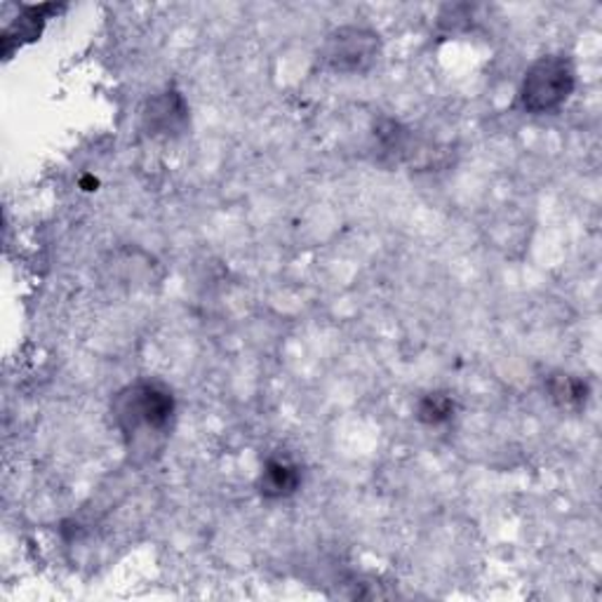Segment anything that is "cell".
I'll return each instance as SVG.
<instances>
[{"label":"cell","mask_w":602,"mask_h":602,"mask_svg":"<svg viewBox=\"0 0 602 602\" xmlns=\"http://www.w3.org/2000/svg\"><path fill=\"white\" fill-rule=\"evenodd\" d=\"M546 389L553 398V403L565 408V410L586 408V403H589V396H591V386L573 375H553L546 383Z\"/></svg>","instance_id":"cell-6"},{"label":"cell","mask_w":602,"mask_h":602,"mask_svg":"<svg viewBox=\"0 0 602 602\" xmlns=\"http://www.w3.org/2000/svg\"><path fill=\"white\" fill-rule=\"evenodd\" d=\"M320 64L332 73L363 75L377 67L381 57L379 34L367 26H339L320 45Z\"/></svg>","instance_id":"cell-3"},{"label":"cell","mask_w":602,"mask_h":602,"mask_svg":"<svg viewBox=\"0 0 602 602\" xmlns=\"http://www.w3.org/2000/svg\"><path fill=\"white\" fill-rule=\"evenodd\" d=\"M111 410L120 434L126 436L130 447H137L151 445V440L169 434L177 403L165 383L142 379L126 386L114 398Z\"/></svg>","instance_id":"cell-1"},{"label":"cell","mask_w":602,"mask_h":602,"mask_svg":"<svg viewBox=\"0 0 602 602\" xmlns=\"http://www.w3.org/2000/svg\"><path fill=\"white\" fill-rule=\"evenodd\" d=\"M55 5H40V8H24V12L20 14V22H14L5 34H3V43H12V38H17L20 45L36 40L40 36V28L45 17H48V12H55Z\"/></svg>","instance_id":"cell-8"},{"label":"cell","mask_w":602,"mask_h":602,"mask_svg":"<svg viewBox=\"0 0 602 602\" xmlns=\"http://www.w3.org/2000/svg\"><path fill=\"white\" fill-rule=\"evenodd\" d=\"M302 485V471L287 459H269L259 475V494L264 499L292 497Z\"/></svg>","instance_id":"cell-5"},{"label":"cell","mask_w":602,"mask_h":602,"mask_svg":"<svg viewBox=\"0 0 602 602\" xmlns=\"http://www.w3.org/2000/svg\"><path fill=\"white\" fill-rule=\"evenodd\" d=\"M457 412V403L450 393L434 391L426 393L420 403H416V420L426 426H440L447 424Z\"/></svg>","instance_id":"cell-7"},{"label":"cell","mask_w":602,"mask_h":602,"mask_svg":"<svg viewBox=\"0 0 602 602\" xmlns=\"http://www.w3.org/2000/svg\"><path fill=\"white\" fill-rule=\"evenodd\" d=\"M577 71L567 55H544L528 69L520 85V104L532 116H546L563 109L573 97Z\"/></svg>","instance_id":"cell-2"},{"label":"cell","mask_w":602,"mask_h":602,"mask_svg":"<svg viewBox=\"0 0 602 602\" xmlns=\"http://www.w3.org/2000/svg\"><path fill=\"white\" fill-rule=\"evenodd\" d=\"M187 120H189V109L187 104H184L179 92H163V95L153 97L146 104L144 126L153 137L177 134L184 130V126H187Z\"/></svg>","instance_id":"cell-4"}]
</instances>
